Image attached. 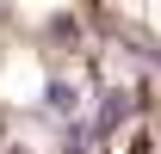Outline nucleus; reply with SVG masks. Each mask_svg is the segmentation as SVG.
I'll use <instances>...</instances> for the list:
<instances>
[{"label": "nucleus", "mask_w": 161, "mask_h": 154, "mask_svg": "<svg viewBox=\"0 0 161 154\" xmlns=\"http://www.w3.org/2000/svg\"><path fill=\"white\" fill-rule=\"evenodd\" d=\"M124 117H130V99L105 86V93H99V111H93V123H87V130H93V136H112V130L124 123Z\"/></svg>", "instance_id": "nucleus-1"}, {"label": "nucleus", "mask_w": 161, "mask_h": 154, "mask_svg": "<svg viewBox=\"0 0 161 154\" xmlns=\"http://www.w3.org/2000/svg\"><path fill=\"white\" fill-rule=\"evenodd\" d=\"M75 86H68V80H50V86H43V99H37V111H50V117H75Z\"/></svg>", "instance_id": "nucleus-2"}, {"label": "nucleus", "mask_w": 161, "mask_h": 154, "mask_svg": "<svg viewBox=\"0 0 161 154\" xmlns=\"http://www.w3.org/2000/svg\"><path fill=\"white\" fill-rule=\"evenodd\" d=\"M93 142H99V136L87 130V123H68V130H62V154H87Z\"/></svg>", "instance_id": "nucleus-3"}, {"label": "nucleus", "mask_w": 161, "mask_h": 154, "mask_svg": "<svg viewBox=\"0 0 161 154\" xmlns=\"http://www.w3.org/2000/svg\"><path fill=\"white\" fill-rule=\"evenodd\" d=\"M130 56H142V62L161 68V43H155V37H130Z\"/></svg>", "instance_id": "nucleus-4"}]
</instances>
